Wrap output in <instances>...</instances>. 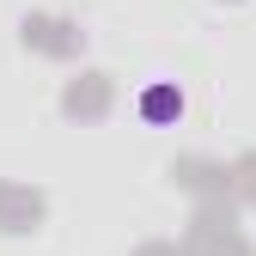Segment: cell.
I'll return each instance as SVG.
<instances>
[{"label": "cell", "mask_w": 256, "mask_h": 256, "mask_svg": "<svg viewBox=\"0 0 256 256\" xmlns=\"http://www.w3.org/2000/svg\"><path fill=\"white\" fill-rule=\"evenodd\" d=\"M140 116H146V122H177V116H183V92H177V86H146Z\"/></svg>", "instance_id": "6da1fadb"}]
</instances>
